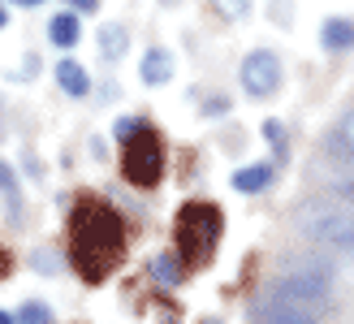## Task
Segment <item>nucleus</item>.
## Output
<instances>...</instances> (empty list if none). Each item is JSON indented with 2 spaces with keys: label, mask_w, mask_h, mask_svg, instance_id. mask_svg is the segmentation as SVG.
I'll return each mask as SVG.
<instances>
[{
  "label": "nucleus",
  "mask_w": 354,
  "mask_h": 324,
  "mask_svg": "<svg viewBox=\"0 0 354 324\" xmlns=\"http://www.w3.org/2000/svg\"><path fill=\"white\" fill-rule=\"evenodd\" d=\"M126 251V225L121 216L100 204V199H82L69 216V264L78 268L82 281H104L113 273V264Z\"/></svg>",
  "instance_id": "obj_1"
},
{
  "label": "nucleus",
  "mask_w": 354,
  "mask_h": 324,
  "mask_svg": "<svg viewBox=\"0 0 354 324\" xmlns=\"http://www.w3.org/2000/svg\"><path fill=\"white\" fill-rule=\"evenodd\" d=\"M221 208L216 204H182L177 212V255L186 268H207L221 246Z\"/></svg>",
  "instance_id": "obj_2"
},
{
  "label": "nucleus",
  "mask_w": 354,
  "mask_h": 324,
  "mask_svg": "<svg viewBox=\"0 0 354 324\" xmlns=\"http://www.w3.org/2000/svg\"><path fill=\"white\" fill-rule=\"evenodd\" d=\"M298 225H303L311 238H324V242H333V246H342V251L354 255V216L346 208H337L333 199L307 204L303 212H298Z\"/></svg>",
  "instance_id": "obj_3"
},
{
  "label": "nucleus",
  "mask_w": 354,
  "mask_h": 324,
  "mask_svg": "<svg viewBox=\"0 0 354 324\" xmlns=\"http://www.w3.org/2000/svg\"><path fill=\"white\" fill-rule=\"evenodd\" d=\"M121 173H126V182L134 186H156L165 173V143L156 130L130 138L126 147H121Z\"/></svg>",
  "instance_id": "obj_4"
},
{
  "label": "nucleus",
  "mask_w": 354,
  "mask_h": 324,
  "mask_svg": "<svg viewBox=\"0 0 354 324\" xmlns=\"http://www.w3.org/2000/svg\"><path fill=\"white\" fill-rule=\"evenodd\" d=\"M277 290L286 294L290 303H298L303 312L320 316L324 303H328V277H324V268H298V273H290Z\"/></svg>",
  "instance_id": "obj_5"
},
{
  "label": "nucleus",
  "mask_w": 354,
  "mask_h": 324,
  "mask_svg": "<svg viewBox=\"0 0 354 324\" xmlns=\"http://www.w3.org/2000/svg\"><path fill=\"white\" fill-rule=\"evenodd\" d=\"M277 87H281V61H277V52H268V48L251 52V57L242 61V91L263 100V96H272Z\"/></svg>",
  "instance_id": "obj_6"
},
{
  "label": "nucleus",
  "mask_w": 354,
  "mask_h": 324,
  "mask_svg": "<svg viewBox=\"0 0 354 324\" xmlns=\"http://www.w3.org/2000/svg\"><path fill=\"white\" fill-rule=\"evenodd\" d=\"M320 44L328 52H350L354 48V17H328L320 26Z\"/></svg>",
  "instance_id": "obj_7"
},
{
  "label": "nucleus",
  "mask_w": 354,
  "mask_h": 324,
  "mask_svg": "<svg viewBox=\"0 0 354 324\" xmlns=\"http://www.w3.org/2000/svg\"><path fill=\"white\" fill-rule=\"evenodd\" d=\"M138 74H143L147 87H160V82L173 78V57H169L165 48H147V52H143V65H138Z\"/></svg>",
  "instance_id": "obj_8"
},
{
  "label": "nucleus",
  "mask_w": 354,
  "mask_h": 324,
  "mask_svg": "<svg viewBox=\"0 0 354 324\" xmlns=\"http://www.w3.org/2000/svg\"><path fill=\"white\" fill-rule=\"evenodd\" d=\"M57 87H61L65 96L82 100L86 91H91V78H86V69L78 61H57Z\"/></svg>",
  "instance_id": "obj_9"
},
{
  "label": "nucleus",
  "mask_w": 354,
  "mask_h": 324,
  "mask_svg": "<svg viewBox=\"0 0 354 324\" xmlns=\"http://www.w3.org/2000/svg\"><path fill=\"white\" fill-rule=\"evenodd\" d=\"M126 48H130L126 22H104L100 26V52H104V61H121V57H126Z\"/></svg>",
  "instance_id": "obj_10"
},
{
  "label": "nucleus",
  "mask_w": 354,
  "mask_h": 324,
  "mask_svg": "<svg viewBox=\"0 0 354 324\" xmlns=\"http://www.w3.org/2000/svg\"><path fill=\"white\" fill-rule=\"evenodd\" d=\"M48 39L52 44H57V48H74L78 39H82V26H78V13H57V17H52V22H48Z\"/></svg>",
  "instance_id": "obj_11"
},
{
  "label": "nucleus",
  "mask_w": 354,
  "mask_h": 324,
  "mask_svg": "<svg viewBox=\"0 0 354 324\" xmlns=\"http://www.w3.org/2000/svg\"><path fill=\"white\" fill-rule=\"evenodd\" d=\"M147 273L160 281V285H169V290H173V285H182V281H186L190 268L182 264V255H156V260L147 264Z\"/></svg>",
  "instance_id": "obj_12"
},
{
  "label": "nucleus",
  "mask_w": 354,
  "mask_h": 324,
  "mask_svg": "<svg viewBox=\"0 0 354 324\" xmlns=\"http://www.w3.org/2000/svg\"><path fill=\"white\" fill-rule=\"evenodd\" d=\"M268 182H272V165H263V160L234 173V190H242V195H255V190H263Z\"/></svg>",
  "instance_id": "obj_13"
},
{
  "label": "nucleus",
  "mask_w": 354,
  "mask_h": 324,
  "mask_svg": "<svg viewBox=\"0 0 354 324\" xmlns=\"http://www.w3.org/2000/svg\"><path fill=\"white\" fill-rule=\"evenodd\" d=\"M147 130H151V121H147V117H117V121H113V138L121 143V147H126L130 138L147 134Z\"/></svg>",
  "instance_id": "obj_14"
},
{
  "label": "nucleus",
  "mask_w": 354,
  "mask_h": 324,
  "mask_svg": "<svg viewBox=\"0 0 354 324\" xmlns=\"http://www.w3.org/2000/svg\"><path fill=\"white\" fill-rule=\"evenodd\" d=\"M13 320L17 324H52V312H48V303H26Z\"/></svg>",
  "instance_id": "obj_15"
},
{
  "label": "nucleus",
  "mask_w": 354,
  "mask_h": 324,
  "mask_svg": "<svg viewBox=\"0 0 354 324\" xmlns=\"http://www.w3.org/2000/svg\"><path fill=\"white\" fill-rule=\"evenodd\" d=\"M337 138H342V143H346V147L354 152V108H350V113L342 117V125H337Z\"/></svg>",
  "instance_id": "obj_16"
},
{
  "label": "nucleus",
  "mask_w": 354,
  "mask_h": 324,
  "mask_svg": "<svg viewBox=\"0 0 354 324\" xmlns=\"http://www.w3.org/2000/svg\"><path fill=\"white\" fill-rule=\"evenodd\" d=\"M0 190H5V195H13V190H17V177H13V169H9V165H0Z\"/></svg>",
  "instance_id": "obj_17"
},
{
  "label": "nucleus",
  "mask_w": 354,
  "mask_h": 324,
  "mask_svg": "<svg viewBox=\"0 0 354 324\" xmlns=\"http://www.w3.org/2000/svg\"><path fill=\"white\" fill-rule=\"evenodd\" d=\"M263 134H268L272 147H281V121H263Z\"/></svg>",
  "instance_id": "obj_18"
},
{
  "label": "nucleus",
  "mask_w": 354,
  "mask_h": 324,
  "mask_svg": "<svg viewBox=\"0 0 354 324\" xmlns=\"http://www.w3.org/2000/svg\"><path fill=\"white\" fill-rule=\"evenodd\" d=\"M69 5H74V13H95L100 0H69Z\"/></svg>",
  "instance_id": "obj_19"
},
{
  "label": "nucleus",
  "mask_w": 354,
  "mask_h": 324,
  "mask_svg": "<svg viewBox=\"0 0 354 324\" xmlns=\"http://www.w3.org/2000/svg\"><path fill=\"white\" fill-rule=\"evenodd\" d=\"M13 5H22V9H35V5H44V0H13Z\"/></svg>",
  "instance_id": "obj_20"
},
{
  "label": "nucleus",
  "mask_w": 354,
  "mask_h": 324,
  "mask_svg": "<svg viewBox=\"0 0 354 324\" xmlns=\"http://www.w3.org/2000/svg\"><path fill=\"white\" fill-rule=\"evenodd\" d=\"M9 26V13H5V5H0V30H5Z\"/></svg>",
  "instance_id": "obj_21"
},
{
  "label": "nucleus",
  "mask_w": 354,
  "mask_h": 324,
  "mask_svg": "<svg viewBox=\"0 0 354 324\" xmlns=\"http://www.w3.org/2000/svg\"><path fill=\"white\" fill-rule=\"evenodd\" d=\"M0 324H17V320H13V316H9V312H0Z\"/></svg>",
  "instance_id": "obj_22"
},
{
  "label": "nucleus",
  "mask_w": 354,
  "mask_h": 324,
  "mask_svg": "<svg viewBox=\"0 0 354 324\" xmlns=\"http://www.w3.org/2000/svg\"><path fill=\"white\" fill-rule=\"evenodd\" d=\"M203 324H216V320H203Z\"/></svg>",
  "instance_id": "obj_23"
}]
</instances>
